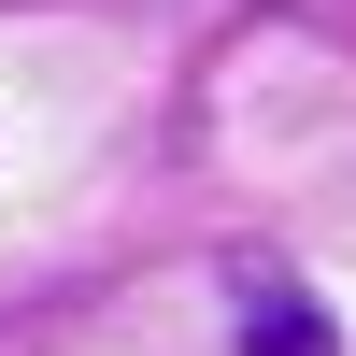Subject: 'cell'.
I'll use <instances>...</instances> for the list:
<instances>
[{"label":"cell","instance_id":"obj_1","mask_svg":"<svg viewBox=\"0 0 356 356\" xmlns=\"http://www.w3.org/2000/svg\"><path fill=\"white\" fill-rule=\"evenodd\" d=\"M243 356H342V314L314 300V285L257 271V285H243Z\"/></svg>","mask_w":356,"mask_h":356}]
</instances>
